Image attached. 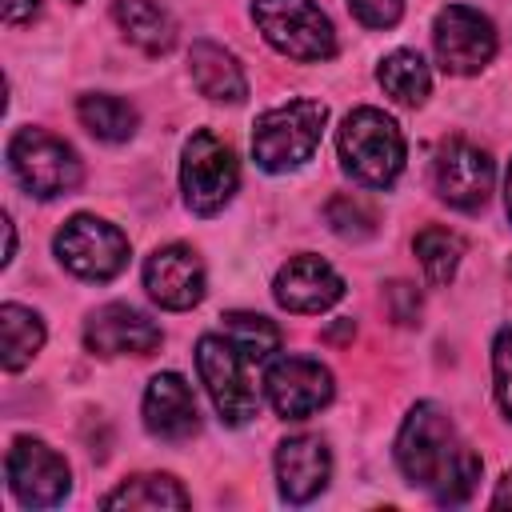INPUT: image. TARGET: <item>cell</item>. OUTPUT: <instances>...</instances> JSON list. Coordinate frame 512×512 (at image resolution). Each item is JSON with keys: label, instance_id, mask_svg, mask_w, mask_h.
I'll return each mask as SVG.
<instances>
[{"label": "cell", "instance_id": "ffe728a7", "mask_svg": "<svg viewBox=\"0 0 512 512\" xmlns=\"http://www.w3.org/2000/svg\"><path fill=\"white\" fill-rule=\"evenodd\" d=\"M104 508H188V492L176 484V476H164V472H140V476H128L120 488H112L104 500Z\"/></svg>", "mask_w": 512, "mask_h": 512}, {"label": "cell", "instance_id": "83f0119b", "mask_svg": "<svg viewBox=\"0 0 512 512\" xmlns=\"http://www.w3.org/2000/svg\"><path fill=\"white\" fill-rule=\"evenodd\" d=\"M384 304H388V316H392L396 324H416V320H420V292H416L408 280L384 284Z\"/></svg>", "mask_w": 512, "mask_h": 512}, {"label": "cell", "instance_id": "e0dca14e", "mask_svg": "<svg viewBox=\"0 0 512 512\" xmlns=\"http://www.w3.org/2000/svg\"><path fill=\"white\" fill-rule=\"evenodd\" d=\"M144 428L160 440H172V444L188 440L200 428L196 396H192L184 376L160 372V376L148 380V388H144Z\"/></svg>", "mask_w": 512, "mask_h": 512}, {"label": "cell", "instance_id": "4fadbf2b", "mask_svg": "<svg viewBox=\"0 0 512 512\" xmlns=\"http://www.w3.org/2000/svg\"><path fill=\"white\" fill-rule=\"evenodd\" d=\"M164 332L132 304H104L84 320V344L96 356H148Z\"/></svg>", "mask_w": 512, "mask_h": 512}, {"label": "cell", "instance_id": "5b68a950", "mask_svg": "<svg viewBox=\"0 0 512 512\" xmlns=\"http://www.w3.org/2000/svg\"><path fill=\"white\" fill-rule=\"evenodd\" d=\"M8 168L40 200L72 192L80 184V176H84L80 156L60 136H52L44 128H16L12 132V140H8Z\"/></svg>", "mask_w": 512, "mask_h": 512}, {"label": "cell", "instance_id": "7a4b0ae2", "mask_svg": "<svg viewBox=\"0 0 512 512\" xmlns=\"http://www.w3.org/2000/svg\"><path fill=\"white\" fill-rule=\"evenodd\" d=\"M340 164L364 188H388L404 172V136L380 108H352L340 124Z\"/></svg>", "mask_w": 512, "mask_h": 512}, {"label": "cell", "instance_id": "4dcf8cb0", "mask_svg": "<svg viewBox=\"0 0 512 512\" xmlns=\"http://www.w3.org/2000/svg\"><path fill=\"white\" fill-rule=\"evenodd\" d=\"M492 508H512V472L500 476V484H496V492H492Z\"/></svg>", "mask_w": 512, "mask_h": 512}, {"label": "cell", "instance_id": "277c9868", "mask_svg": "<svg viewBox=\"0 0 512 512\" xmlns=\"http://www.w3.org/2000/svg\"><path fill=\"white\" fill-rule=\"evenodd\" d=\"M252 20L264 32V40L288 60L316 64L336 52L332 20L312 0H256Z\"/></svg>", "mask_w": 512, "mask_h": 512}, {"label": "cell", "instance_id": "cb8c5ba5", "mask_svg": "<svg viewBox=\"0 0 512 512\" xmlns=\"http://www.w3.org/2000/svg\"><path fill=\"white\" fill-rule=\"evenodd\" d=\"M460 256H464V240L440 224L416 232V260L428 276V284H448L460 268Z\"/></svg>", "mask_w": 512, "mask_h": 512}, {"label": "cell", "instance_id": "ac0fdd59", "mask_svg": "<svg viewBox=\"0 0 512 512\" xmlns=\"http://www.w3.org/2000/svg\"><path fill=\"white\" fill-rule=\"evenodd\" d=\"M188 72L192 84L200 88V96L216 100V104H240L248 96V80L244 68L236 64V56L212 40H196L188 52Z\"/></svg>", "mask_w": 512, "mask_h": 512}, {"label": "cell", "instance_id": "7402d4cb", "mask_svg": "<svg viewBox=\"0 0 512 512\" xmlns=\"http://www.w3.org/2000/svg\"><path fill=\"white\" fill-rule=\"evenodd\" d=\"M376 80H380V88H384L392 100H400V104H408V108H420V104L428 100V88H432L428 64L420 60V52H408V48L384 56L380 68H376Z\"/></svg>", "mask_w": 512, "mask_h": 512}, {"label": "cell", "instance_id": "5bb4252c", "mask_svg": "<svg viewBox=\"0 0 512 512\" xmlns=\"http://www.w3.org/2000/svg\"><path fill=\"white\" fill-rule=\"evenodd\" d=\"M144 288L160 308L184 312L204 296V264L188 244H164L144 260Z\"/></svg>", "mask_w": 512, "mask_h": 512}, {"label": "cell", "instance_id": "30bf717a", "mask_svg": "<svg viewBox=\"0 0 512 512\" xmlns=\"http://www.w3.org/2000/svg\"><path fill=\"white\" fill-rule=\"evenodd\" d=\"M492 156L472 144V140H444L436 148V160H432V184H436V196L460 212H476L488 204L492 196Z\"/></svg>", "mask_w": 512, "mask_h": 512}, {"label": "cell", "instance_id": "ba28073f", "mask_svg": "<svg viewBox=\"0 0 512 512\" xmlns=\"http://www.w3.org/2000/svg\"><path fill=\"white\" fill-rule=\"evenodd\" d=\"M56 256L80 280H112L128 264V236L96 216H72L56 232Z\"/></svg>", "mask_w": 512, "mask_h": 512}, {"label": "cell", "instance_id": "8992f818", "mask_svg": "<svg viewBox=\"0 0 512 512\" xmlns=\"http://www.w3.org/2000/svg\"><path fill=\"white\" fill-rule=\"evenodd\" d=\"M248 356L228 340V336H200L196 340V372L220 412L224 424L240 428L256 416L260 408V396L252 388V376H248Z\"/></svg>", "mask_w": 512, "mask_h": 512}, {"label": "cell", "instance_id": "6da1fadb", "mask_svg": "<svg viewBox=\"0 0 512 512\" xmlns=\"http://www.w3.org/2000/svg\"><path fill=\"white\" fill-rule=\"evenodd\" d=\"M396 464L412 488H424L436 504H464L480 480V456L460 440L448 412L432 400L416 404L396 436Z\"/></svg>", "mask_w": 512, "mask_h": 512}, {"label": "cell", "instance_id": "f546056e", "mask_svg": "<svg viewBox=\"0 0 512 512\" xmlns=\"http://www.w3.org/2000/svg\"><path fill=\"white\" fill-rule=\"evenodd\" d=\"M40 12V0H4V20L8 24H24Z\"/></svg>", "mask_w": 512, "mask_h": 512}, {"label": "cell", "instance_id": "44dd1931", "mask_svg": "<svg viewBox=\"0 0 512 512\" xmlns=\"http://www.w3.org/2000/svg\"><path fill=\"white\" fill-rule=\"evenodd\" d=\"M76 116H80V124H84L96 140H108V144L132 140V132H136V124H140L136 108H132L128 100H120V96H108V92H88V96H80V100H76Z\"/></svg>", "mask_w": 512, "mask_h": 512}, {"label": "cell", "instance_id": "9a60e30c", "mask_svg": "<svg viewBox=\"0 0 512 512\" xmlns=\"http://www.w3.org/2000/svg\"><path fill=\"white\" fill-rule=\"evenodd\" d=\"M272 296L288 312H324L344 296L340 272L320 256H292L272 284Z\"/></svg>", "mask_w": 512, "mask_h": 512}, {"label": "cell", "instance_id": "9c48e42d", "mask_svg": "<svg viewBox=\"0 0 512 512\" xmlns=\"http://www.w3.org/2000/svg\"><path fill=\"white\" fill-rule=\"evenodd\" d=\"M432 44H436V60L444 72L472 76L496 56V28L484 12L468 4H448L436 12Z\"/></svg>", "mask_w": 512, "mask_h": 512}, {"label": "cell", "instance_id": "f1b7e54d", "mask_svg": "<svg viewBox=\"0 0 512 512\" xmlns=\"http://www.w3.org/2000/svg\"><path fill=\"white\" fill-rule=\"evenodd\" d=\"M348 8L364 28H392L404 12V0H348Z\"/></svg>", "mask_w": 512, "mask_h": 512}, {"label": "cell", "instance_id": "1f68e13d", "mask_svg": "<svg viewBox=\"0 0 512 512\" xmlns=\"http://www.w3.org/2000/svg\"><path fill=\"white\" fill-rule=\"evenodd\" d=\"M504 192H508V216H512V168H508V188Z\"/></svg>", "mask_w": 512, "mask_h": 512}, {"label": "cell", "instance_id": "d6986e66", "mask_svg": "<svg viewBox=\"0 0 512 512\" xmlns=\"http://www.w3.org/2000/svg\"><path fill=\"white\" fill-rule=\"evenodd\" d=\"M112 16L120 32L148 56H164L176 44V24L156 0H112Z\"/></svg>", "mask_w": 512, "mask_h": 512}, {"label": "cell", "instance_id": "3957f363", "mask_svg": "<svg viewBox=\"0 0 512 512\" xmlns=\"http://www.w3.org/2000/svg\"><path fill=\"white\" fill-rule=\"evenodd\" d=\"M328 108L320 100H288L280 108H268L252 124V156L264 172H292L304 160H312L320 136H324Z\"/></svg>", "mask_w": 512, "mask_h": 512}, {"label": "cell", "instance_id": "836d02e7", "mask_svg": "<svg viewBox=\"0 0 512 512\" xmlns=\"http://www.w3.org/2000/svg\"><path fill=\"white\" fill-rule=\"evenodd\" d=\"M72 4H80V0H72Z\"/></svg>", "mask_w": 512, "mask_h": 512}, {"label": "cell", "instance_id": "8fae6325", "mask_svg": "<svg viewBox=\"0 0 512 512\" xmlns=\"http://www.w3.org/2000/svg\"><path fill=\"white\" fill-rule=\"evenodd\" d=\"M4 472H8L12 496L24 508H52V504H60L68 496V484H72L64 456L56 448H48L44 440H32V436H16L12 440Z\"/></svg>", "mask_w": 512, "mask_h": 512}, {"label": "cell", "instance_id": "4316f807", "mask_svg": "<svg viewBox=\"0 0 512 512\" xmlns=\"http://www.w3.org/2000/svg\"><path fill=\"white\" fill-rule=\"evenodd\" d=\"M492 376H496V400H500L504 416L512 420V324L496 332V344H492Z\"/></svg>", "mask_w": 512, "mask_h": 512}, {"label": "cell", "instance_id": "484cf974", "mask_svg": "<svg viewBox=\"0 0 512 512\" xmlns=\"http://www.w3.org/2000/svg\"><path fill=\"white\" fill-rule=\"evenodd\" d=\"M332 232L340 240H368L376 232V208L368 200H360L356 192H344V196H332L328 208H324Z\"/></svg>", "mask_w": 512, "mask_h": 512}, {"label": "cell", "instance_id": "d6a6232c", "mask_svg": "<svg viewBox=\"0 0 512 512\" xmlns=\"http://www.w3.org/2000/svg\"><path fill=\"white\" fill-rule=\"evenodd\" d=\"M508 272H512V264H508Z\"/></svg>", "mask_w": 512, "mask_h": 512}, {"label": "cell", "instance_id": "7c38bea8", "mask_svg": "<svg viewBox=\"0 0 512 512\" xmlns=\"http://www.w3.org/2000/svg\"><path fill=\"white\" fill-rule=\"evenodd\" d=\"M264 392L284 420H304L332 400V372L308 356H280L264 372Z\"/></svg>", "mask_w": 512, "mask_h": 512}, {"label": "cell", "instance_id": "d4e9b609", "mask_svg": "<svg viewBox=\"0 0 512 512\" xmlns=\"http://www.w3.org/2000/svg\"><path fill=\"white\" fill-rule=\"evenodd\" d=\"M224 336H228L252 364L268 360V356L280 352V344H284L280 328H276L268 316H260V312H224Z\"/></svg>", "mask_w": 512, "mask_h": 512}, {"label": "cell", "instance_id": "2e32d148", "mask_svg": "<svg viewBox=\"0 0 512 512\" xmlns=\"http://www.w3.org/2000/svg\"><path fill=\"white\" fill-rule=\"evenodd\" d=\"M332 476V452L320 436H288L276 448V480H280V496L288 504H308L312 496H320L328 488Z\"/></svg>", "mask_w": 512, "mask_h": 512}, {"label": "cell", "instance_id": "603a6c76", "mask_svg": "<svg viewBox=\"0 0 512 512\" xmlns=\"http://www.w3.org/2000/svg\"><path fill=\"white\" fill-rule=\"evenodd\" d=\"M0 332H4V368L20 372L44 344V320L24 304L0 308Z\"/></svg>", "mask_w": 512, "mask_h": 512}, {"label": "cell", "instance_id": "52a82bcc", "mask_svg": "<svg viewBox=\"0 0 512 512\" xmlns=\"http://www.w3.org/2000/svg\"><path fill=\"white\" fill-rule=\"evenodd\" d=\"M236 184H240L236 152L212 132H192V140L184 144V160H180L184 204L196 216H216L232 200Z\"/></svg>", "mask_w": 512, "mask_h": 512}]
</instances>
